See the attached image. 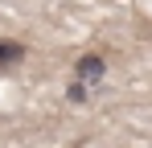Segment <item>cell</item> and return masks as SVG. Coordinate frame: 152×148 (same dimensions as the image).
Returning <instances> with one entry per match:
<instances>
[{
  "mask_svg": "<svg viewBox=\"0 0 152 148\" xmlns=\"http://www.w3.org/2000/svg\"><path fill=\"white\" fill-rule=\"evenodd\" d=\"M103 74H107V58H103V53L86 49V53H78V58H74V78H82L86 86L103 82Z\"/></svg>",
  "mask_w": 152,
  "mask_h": 148,
  "instance_id": "obj_1",
  "label": "cell"
},
{
  "mask_svg": "<svg viewBox=\"0 0 152 148\" xmlns=\"http://www.w3.org/2000/svg\"><path fill=\"white\" fill-rule=\"evenodd\" d=\"M25 41H17V37H0V70H17L21 62H25Z\"/></svg>",
  "mask_w": 152,
  "mask_h": 148,
  "instance_id": "obj_2",
  "label": "cell"
},
{
  "mask_svg": "<svg viewBox=\"0 0 152 148\" xmlns=\"http://www.w3.org/2000/svg\"><path fill=\"white\" fill-rule=\"evenodd\" d=\"M66 99H74V103H82V99H86V82H82V78H74V82L66 86Z\"/></svg>",
  "mask_w": 152,
  "mask_h": 148,
  "instance_id": "obj_3",
  "label": "cell"
}]
</instances>
